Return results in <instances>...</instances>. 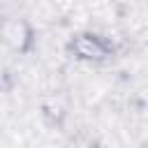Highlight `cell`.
<instances>
[{"instance_id":"1","label":"cell","mask_w":148,"mask_h":148,"mask_svg":"<svg viewBox=\"0 0 148 148\" xmlns=\"http://www.w3.org/2000/svg\"><path fill=\"white\" fill-rule=\"evenodd\" d=\"M65 51L69 58H74L79 62H88V65H104L118 56V46L106 35L95 32V30L72 32L65 44Z\"/></svg>"},{"instance_id":"2","label":"cell","mask_w":148,"mask_h":148,"mask_svg":"<svg viewBox=\"0 0 148 148\" xmlns=\"http://www.w3.org/2000/svg\"><path fill=\"white\" fill-rule=\"evenodd\" d=\"M2 39L9 51L18 56H30L37 49V30L25 16H12L2 23Z\"/></svg>"},{"instance_id":"3","label":"cell","mask_w":148,"mask_h":148,"mask_svg":"<svg viewBox=\"0 0 148 148\" xmlns=\"http://www.w3.org/2000/svg\"><path fill=\"white\" fill-rule=\"evenodd\" d=\"M39 116H42V120H44L49 127L60 130V127L65 125L67 109H65V104L58 102V99H44V102L39 104Z\"/></svg>"}]
</instances>
